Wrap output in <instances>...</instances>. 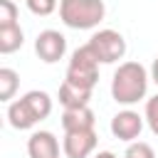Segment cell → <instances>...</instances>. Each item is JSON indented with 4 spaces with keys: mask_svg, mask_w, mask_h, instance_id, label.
I'll list each match as a JSON object with an SVG mask.
<instances>
[{
    "mask_svg": "<svg viewBox=\"0 0 158 158\" xmlns=\"http://www.w3.org/2000/svg\"><path fill=\"white\" fill-rule=\"evenodd\" d=\"M89 47L94 49V54L99 57L101 64H114L126 54V40L121 32L116 30H99L89 37Z\"/></svg>",
    "mask_w": 158,
    "mask_h": 158,
    "instance_id": "obj_5",
    "label": "cell"
},
{
    "mask_svg": "<svg viewBox=\"0 0 158 158\" xmlns=\"http://www.w3.org/2000/svg\"><path fill=\"white\" fill-rule=\"evenodd\" d=\"M25 35L20 25H10V27H0V52L2 54H12L22 47Z\"/></svg>",
    "mask_w": 158,
    "mask_h": 158,
    "instance_id": "obj_12",
    "label": "cell"
},
{
    "mask_svg": "<svg viewBox=\"0 0 158 158\" xmlns=\"http://www.w3.org/2000/svg\"><path fill=\"white\" fill-rule=\"evenodd\" d=\"M143 118H146L148 128L158 136V94H156V96H151V99H146V111H143Z\"/></svg>",
    "mask_w": 158,
    "mask_h": 158,
    "instance_id": "obj_17",
    "label": "cell"
},
{
    "mask_svg": "<svg viewBox=\"0 0 158 158\" xmlns=\"http://www.w3.org/2000/svg\"><path fill=\"white\" fill-rule=\"evenodd\" d=\"M99 57L94 54V49L86 44L77 47L69 57V64H67V81L77 84V86H84V89H94L96 81H99Z\"/></svg>",
    "mask_w": 158,
    "mask_h": 158,
    "instance_id": "obj_4",
    "label": "cell"
},
{
    "mask_svg": "<svg viewBox=\"0 0 158 158\" xmlns=\"http://www.w3.org/2000/svg\"><path fill=\"white\" fill-rule=\"evenodd\" d=\"M20 25L17 22V5L12 0H0V27Z\"/></svg>",
    "mask_w": 158,
    "mask_h": 158,
    "instance_id": "obj_15",
    "label": "cell"
},
{
    "mask_svg": "<svg viewBox=\"0 0 158 158\" xmlns=\"http://www.w3.org/2000/svg\"><path fill=\"white\" fill-rule=\"evenodd\" d=\"M94 158H116V156H114L111 151H99V153H96Z\"/></svg>",
    "mask_w": 158,
    "mask_h": 158,
    "instance_id": "obj_19",
    "label": "cell"
},
{
    "mask_svg": "<svg viewBox=\"0 0 158 158\" xmlns=\"http://www.w3.org/2000/svg\"><path fill=\"white\" fill-rule=\"evenodd\" d=\"M141 131H143V116H141L138 111L123 109V111H118V114L111 118V133H114V138H118V141H126V143L138 141Z\"/></svg>",
    "mask_w": 158,
    "mask_h": 158,
    "instance_id": "obj_8",
    "label": "cell"
},
{
    "mask_svg": "<svg viewBox=\"0 0 158 158\" xmlns=\"http://www.w3.org/2000/svg\"><path fill=\"white\" fill-rule=\"evenodd\" d=\"M91 91L94 89H84V86H77L72 81H62L59 86V104L64 109H77V106H89V99H91Z\"/></svg>",
    "mask_w": 158,
    "mask_h": 158,
    "instance_id": "obj_10",
    "label": "cell"
},
{
    "mask_svg": "<svg viewBox=\"0 0 158 158\" xmlns=\"http://www.w3.org/2000/svg\"><path fill=\"white\" fill-rule=\"evenodd\" d=\"M96 131L94 128H79V131H64V156L67 158H89L96 148Z\"/></svg>",
    "mask_w": 158,
    "mask_h": 158,
    "instance_id": "obj_7",
    "label": "cell"
},
{
    "mask_svg": "<svg viewBox=\"0 0 158 158\" xmlns=\"http://www.w3.org/2000/svg\"><path fill=\"white\" fill-rule=\"evenodd\" d=\"M35 52L44 64H54L67 52V37L59 30H42L35 40Z\"/></svg>",
    "mask_w": 158,
    "mask_h": 158,
    "instance_id": "obj_6",
    "label": "cell"
},
{
    "mask_svg": "<svg viewBox=\"0 0 158 158\" xmlns=\"http://www.w3.org/2000/svg\"><path fill=\"white\" fill-rule=\"evenodd\" d=\"M30 158H59V141L52 131H35L27 141Z\"/></svg>",
    "mask_w": 158,
    "mask_h": 158,
    "instance_id": "obj_9",
    "label": "cell"
},
{
    "mask_svg": "<svg viewBox=\"0 0 158 158\" xmlns=\"http://www.w3.org/2000/svg\"><path fill=\"white\" fill-rule=\"evenodd\" d=\"M25 5L32 15H40V17H47L57 10V0H25Z\"/></svg>",
    "mask_w": 158,
    "mask_h": 158,
    "instance_id": "obj_16",
    "label": "cell"
},
{
    "mask_svg": "<svg viewBox=\"0 0 158 158\" xmlns=\"http://www.w3.org/2000/svg\"><path fill=\"white\" fill-rule=\"evenodd\" d=\"M94 111L89 106H77V109H64L62 114V128L64 131H79V128H94Z\"/></svg>",
    "mask_w": 158,
    "mask_h": 158,
    "instance_id": "obj_11",
    "label": "cell"
},
{
    "mask_svg": "<svg viewBox=\"0 0 158 158\" xmlns=\"http://www.w3.org/2000/svg\"><path fill=\"white\" fill-rule=\"evenodd\" d=\"M123 158H156V151L146 141H131L126 153H123Z\"/></svg>",
    "mask_w": 158,
    "mask_h": 158,
    "instance_id": "obj_14",
    "label": "cell"
},
{
    "mask_svg": "<svg viewBox=\"0 0 158 158\" xmlns=\"http://www.w3.org/2000/svg\"><path fill=\"white\" fill-rule=\"evenodd\" d=\"M49 114H52V96L40 89H32L25 96H20L17 101L7 104V121L17 131L32 128L35 123L44 121Z\"/></svg>",
    "mask_w": 158,
    "mask_h": 158,
    "instance_id": "obj_2",
    "label": "cell"
},
{
    "mask_svg": "<svg viewBox=\"0 0 158 158\" xmlns=\"http://www.w3.org/2000/svg\"><path fill=\"white\" fill-rule=\"evenodd\" d=\"M148 69L141 62H123L111 77V96L116 104L131 106L138 104L148 91Z\"/></svg>",
    "mask_w": 158,
    "mask_h": 158,
    "instance_id": "obj_1",
    "label": "cell"
},
{
    "mask_svg": "<svg viewBox=\"0 0 158 158\" xmlns=\"http://www.w3.org/2000/svg\"><path fill=\"white\" fill-rule=\"evenodd\" d=\"M151 79L158 84V57L153 59V64H151Z\"/></svg>",
    "mask_w": 158,
    "mask_h": 158,
    "instance_id": "obj_18",
    "label": "cell"
},
{
    "mask_svg": "<svg viewBox=\"0 0 158 158\" xmlns=\"http://www.w3.org/2000/svg\"><path fill=\"white\" fill-rule=\"evenodd\" d=\"M17 86H20V74L15 69H10V67H2L0 69V101L10 104V99L15 96Z\"/></svg>",
    "mask_w": 158,
    "mask_h": 158,
    "instance_id": "obj_13",
    "label": "cell"
},
{
    "mask_svg": "<svg viewBox=\"0 0 158 158\" xmlns=\"http://www.w3.org/2000/svg\"><path fill=\"white\" fill-rule=\"evenodd\" d=\"M106 15L104 0H59V20L72 30H91Z\"/></svg>",
    "mask_w": 158,
    "mask_h": 158,
    "instance_id": "obj_3",
    "label": "cell"
}]
</instances>
